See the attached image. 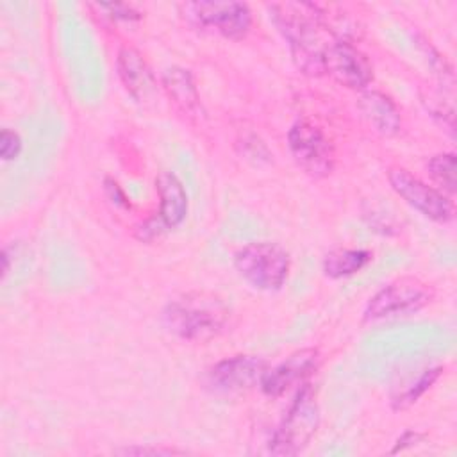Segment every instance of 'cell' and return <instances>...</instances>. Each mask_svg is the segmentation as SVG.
<instances>
[{
  "mask_svg": "<svg viewBox=\"0 0 457 457\" xmlns=\"http://www.w3.org/2000/svg\"><path fill=\"white\" fill-rule=\"evenodd\" d=\"M239 277L259 291H278L289 275L291 259L286 248L277 243L259 241L239 248L234 255Z\"/></svg>",
  "mask_w": 457,
  "mask_h": 457,
  "instance_id": "2",
  "label": "cell"
},
{
  "mask_svg": "<svg viewBox=\"0 0 457 457\" xmlns=\"http://www.w3.org/2000/svg\"><path fill=\"white\" fill-rule=\"evenodd\" d=\"M320 427V405L311 384H302L291 407L282 418L278 428L270 441V453L296 455L314 437Z\"/></svg>",
  "mask_w": 457,
  "mask_h": 457,
  "instance_id": "3",
  "label": "cell"
},
{
  "mask_svg": "<svg viewBox=\"0 0 457 457\" xmlns=\"http://www.w3.org/2000/svg\"><path fill=\"white\" fill-rule=\"evenodd\" d=\"M443 371L445 370L441 366H434V368H427V370L420 371L416 380H411L405 387H402L396 395H393L391 407L395 411H405L411 405H414L437 382V378L443 375Z\"/></svg>",
  "mask_w": 457,
  "mask_h": 457,
  "instance_id": "16",
  "label": "cell"
},
{
  "mask_svg": "<svg viewBox=\"0 0 457 457\" xmlns=\"http://www.w3.org/2000/svg\"><path fill=\"white\" fill-rule=\"evenodd\" d=\"M268 362L255 355H234L216 362L204 377L205 387L214 395H241L261 384Z\"/></svg>",
  "mask_w": 457,
  "mask_h": 457,
  "instance_id": "8",
  "label": "cell"
},
{
  "mask_svg": "<svg viewBox=\"0 0 457 457\" xmlns=\"http://www.w3.org/2000/svg\"><path fill=\"white\" fill-rule=\"evenodd\" d=\"M373 253L362 248H336L323 259V273L328 278H345L361 271Z\"/></svg>",
  "mask_w": 457,
  "mask_h": 457,
  "instance_id": "15",
  "label": "cell"
},
{
  "mask_svg": "<svg viewBox=\"0 0 457 457\" xmlns=\"http://www.w3.org/2000/svg\"><path fill=\"white\" fill-rule=\"evenodd\" d=\"M184 18L204 30L220 34L227 39H243L252 27L250 7L232 0H200L180 5Z\"/></svg>",
  "mask_w": 457,
  "mask_h": 457,
  "instance_id": "5",
  "label": "cell"
},
{
  "mask_svg": "<svg viewBox=\"0 0 457 457\" xmlns=\"http://www.w3.org/2000/svg\"><path fill=\"white\" fill-rule=\"evenodd\" d=\"M100 11H105L109 18L112 20H123V21H132L139 20L141 14L129 4H96Z\"/></svg>",
  "mask_w": 457,
  "mask_h": 457,
  "instance_id": "19",
  "label": "cell"
},
{
  "mask_svg": "<svg viewBox=\"0 0 457 457\" xmlns=\"http://www.w3.org/2000/svg\"><path fill=\"white\" fill-rule=\"evenodd\" d=\"M320 362V352L316 348H302L287 355L282 362L268 368L261 378L259 387L268 396H282L296 384H303L311 377Z\"/></svg>",
  "mask_w": 457,
  "mask_h": 457,
  "instance_id": "11",
  "label": "cell"
},
{
  "mask_svg": "<svg viewBox=\"0 0 457 457\" xmlns=\"http://www.w3.org/2000/svg\"><path fill=\"white\" fill-rule=\"evenodd\" d=\"M116 453L123 455H173V453H184V450L175 448H143V446H130L116 450Z\"/></svg>",
  "mask_w": 457,
  "mask_h": 457,
  "instance_id": "20",
  "label": "cell"
},
{
  "mask_svg": "<svg viewBox=\"0 0 457 457\" xmlns=\"http://www.w3.org/2000/svg\"><path fill=\"white\" fill-rule=\"evenodd\" d=\"M357 109L380 136L391 137L402 129V114L396 104L382 91H364L357 102Z\"/></svg>",
  "mask_w": 457,
  "mask_h": 457,
  "instance_id": "13",
  "label": "cell"
},
{
  "mask_svg": "<svg viewBox=\"0 0 457 457\" xmlns=\"http://www.w3.org/2000/svg\"><path fill=\"white\" fill-rule=\"evenodd\" d=\"M427 173L437 184V189L448 195L450 198L457 189V173H455V154L443 152L436 154L427 161Z\"/></svg>",
  "mask_w": 457,
  "mask_h": 457,
  "instance_id": "17",
  "label": "cell"
},
{
  "mask_svg": "<svg viewBox=\"0 0 457 457\" xmlns=\"http://www.w3.org/2000/svg\"><path fill=\"white\" fill-rule=\"evenodd\" d=\"M162 86L168 96L175 102V105L187 114H198L200 111V96L196 93L193 77L184 68H170L162 75Z\"/></svg>",
  "mask_w": 457,
  "mask_h": 457,
  "instance_id": "14",
  "label": "cell"
},
{
  "mask_svg": "<svg viewBox=\"0 0 457 457\" xmlns=\"http://www.w3.org/2000/svg\"><path fill=\"white\" fill-rule=\"evenodd\" d=\"M387 180L393 191L425 218L436 223H448L453 220V214H455L453 200L443 191H439L437 187L425 184L405 168H400V166L389 168Z\"/></svg>",
  "mask_w": 457,
  "mask_h": 457,
  "instance_id": "6",
  "label": "cell"
},
{
  "mask_svg": "<svg viewBox=\"0 0 457 457\" xmlns=\"http://www.w3.org/2000/svg\"><path fill=\"white\" fill-rule=\"evenodd\" d=\"M287 145L298 168L312 179L327 177L334 170V145L325 132L311 121H296L287 132Z\"/></svg>",
  "mask_w": 457,
  "mask_h": 457,
  "instance_id": "7",
  "label": "cell"
},
{
  "mask_svg": "<svg viewBox=\"0 0 457 457\" xmlns=\"http://www.w3.org/2000/svg\"><path fill=\"white\" fill-rule=\"evenodd\" d=\"M155 191L159 196V212L141 227V239H152L164 230L179 227L187 214V195L177 175L161 171L155 177Z\"/></svg>",
  "mask_w": 457,
  "mask_h": 457,
  "instance_id": "10",
  "label": "cell"
},
{
  "mask_svg": "<svg viewBox=\"0 0 457 457\" xmlns=\"http://www.w3.org/2000/svg\"><path fill=\"white\" fill-rule=\"evenodd\" d=\"M21 137L18 132L11 129H4L0 132V157L4 161H14L21 152Z\"/></svg>",
  "mask_w": 457,
  "mask_h": 457,
  "instance_id": "18",
  "label": "cell"
},
{
  "mask_svg": "<svg viewBox=\"0 0 457 457\" xmlns=\"http://www.w3.org/2000/svg\"><path fill=\"white\" fill-rule=\"evenodd\" d=\"M116 71H118V77H120L123 87L137 102H143L150 95H154L155 86H157L155 77H154L148 62L143 59V55L136 48L123 46L118 52Z\"/></svg>",
  "mask_w": 457,
  "mask_h": 457,
  "instance_id": "12",
  "label": "cell"
},
{
  "mask_svg": "<svg viewBox=\"0 0 457 457\" xmlns=\"http://www.w3.org/2000/svg\"><path fill=\"white\" fill-rule=\"evenodd\" d=\"M436 296V291L425 280L405 275L391 280L380 287L364 307V320H391L400 316H411L427 307Z\"/></svg>",
  "mask_w": 457,
  "mask_h": 457,
  "instance_id": "4",
  "label": "cell"
},
{
  "mask_svg": "<svg viewBox=\"0 0 457 457\" xmlns=\"http://www.w3.org/2000/svg\"><path fill=\"white\" fill-rule=\"evenodd\" d=\"M323 71L348 89H366L373 80V66L352 43L337 39L323 54Z\"/></svg>",
  "mask_w": 457,
  "mask_h": 457,
  "instance_id": "9",
  "label": "cell"
},
{
  "mask_svg": "<svg viewBox=\"0 0 457 457\" xmlns=\"http://www.w3.org/2000/svg\"><path fill=\"white\" fill-rule=\"evenodd\" d=\"M230 309L209 291H187L171 298L162 311V325L182 341L207 343L228 325Z\"/></svg>",
  "mask_w": 457,
  "mask_h": 457,
  "instance_id": "1",
  "label": "cell"
}]
</instances>
